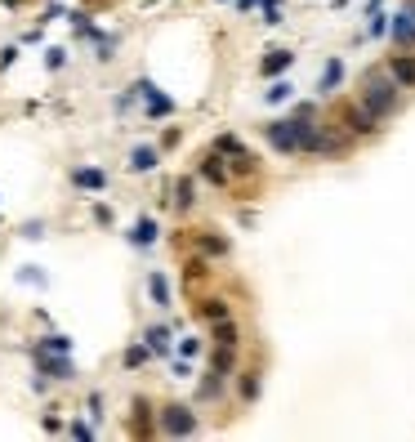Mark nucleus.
Segmentation results:
<instances>
[{
	"instance_id": "12",
	"label": "nucleus",
	"mask_w": 415,
	"mask_h": 442,
	"mask_svg": "<svg viewBox=\"0 0 415 442\" xmlns=\"http://www.w3.org/2000/svg\"><path fill=\"white\" fill-rule=\"evenodd\" d=\"M290 63H295V54H290V50H268V59L259 63V72H263V77H277V72H286Z\"/></svg>"
},
{
	"instance_id": "4",
	"label": "nucleus",
	"mask_w": 415,
	"mask_h": 442,
	"mask_svg": "<svg viewBox=\"0 0 415 442\" xmlns=\"http://www.w3.org/2000/svg\"><path fill=\"white\" fill-rule=\"evenodd\" d=\"M344 130L348 134H375V130H380V117H375L366 103H357V108H344Z\"/></svg>"
},
{
	"instance_id": "1",
	"label": "nucleus",
	"mask_w": 415,
	"mask_h": 442,
	"mask_svg": "<svg viewBox=\"0 0 415 442\" xmlns=\"http://www.w3.org/2000/svg\"><path fill=\"white\" fill-rule=\"evenodd\" d=\"M398 81H393V72H366L362 77V103L375 112L380 121H389L393 112H398Z\"/></svg>"
},
{
	"instance_id": "7",
	"label": "nucleus",
	"mask_w": 415,
	"mask_h": 442,
	"mask_svg": "<svg viewBox=\"0 0 415 442\" xmlns=\"http://www.w3.org/2000/svg\"><path fill=\"white\" fill-rule=\"evenodd\" d=\"M201 179H210L214 188L228 183V165H223V152H219V148H210V152L201 157Z\"/></svg>"
},
{
	"instance_id": "31",
	"label": "nucleus",
	"mask_w": 415,
	"mask_h": 442,
	"mask_svg": "<svg viewBox=\"0 0 415 442\" xmlns=\"http://www.w3.org/2000/svg\"><path fill=\"white\" fill-rule=\"evenodd\" d=\"M90 416H94V420L103 416V398H99V393H90Z\"/></svg>"
},
{
	"instance_id": "15",
	"label": "nucleus",
	"mask_w": 415,
	"mask_h": 442,
	"mask_svg": "<svg viewBox=\"0 0 415 442\" xmlns=\"http://www.w3.org/2000/svg\"><path fill=\"white\" fill-rule=\"evenodd\" d=\"M152 165H156V148L152 143H139L134 152H130V170H134V174L139 170H152Z\"/></svg>"
},
{
	"instance_id": "17",
	"label": "nucleus",
	"mask_w": 415,
	"mask_h": 442,
	"mask_svg": "<svg viewBox=\"0 0 415 442\" xmlns=\"http://www.w3.org/2000/svg\"><path fill=\"white\" fill-rule=\"evenodd\" d=\"M170 201H174L179 210H188V205H192V179H174V183H170Z\"/></svg>"
},
{
	"instance_id": "14",
	"label": "nucleus",
	"mask_w": 415,
	"mask_h": 442,
	"mask_svg": "<svg viewBox=\"0 0 415 442\" xmlns=\"http://www.w3.org/2000/svg\"><path fill=\"white\" fill-rule=\"evenodd\" d=\"M339 81H344V63H339V59H331V63L322 68V81H317V90H322V94H331V90H339Z\"/></svg>"
},
{
	"instance_id": "8",
	"label": "nucleus",
	"mask_w": 415,
	"mask_h": 442,
	"mask_svg": "<svg viewBox=\"0 0 415 442\" xmlns=\"http://www.w3.org/2000/svg\"><path fill=\"white\" fill-rule=\"evenodd\" d=\"M389 72L402 90H415V54H393L389 59Z\"/></svg>"
},
{
	"instance_id": "11",
	"label": "nucleus",
	"mask_w": 415,
	"mask_h": 442,
	"mask_svg": "<svg viewBox=\"0 0 415 442\" xmlns=\"http://www.w3.org/2000/svg\"><path fill=\"white\" fill-rule=\"evenodd\" d=\"M72 183L85 188V192H103V188H108V174H103V170H90V165H85V170H72Z\"/></svg>"
},
{
	"instance_id": "22",
	"label": "nucleus",
	"mask_w": 415,
	"mask_h": 442,
	"mask_svg": "<svg viewBox=\"0 0 415 442\" xmlns=\"http://www.w3.org/2000/svg\"><path fill=\"white\" fill-rule=\"evenodd\" d=\"M201 317H205V322H223V317H228V304H223V299H205V304H201Z\"/></svg>"
},
{
	"instance_id": "28",
	"label": "nucleus",
	"mask_w": 415,
	"mask_h": 442,
	"mask_svg": "<svg viewBox=\"0 0 415 442\" xmlns=\"http://www.w3.org/2000/svg\"><path fill=\"white\" fill-rule=\"evenodd\" d=\"M263 99H268V103H286V99H290V81H277V86L263 94Z\"/></svg>"
},
{
	"instance_id": "19",
	"label": "nucleus",
	"mask_w": 415,
	"mask_h": 442,
	"mask_svg": "<svg viewBox=\"0 0 415 442\" xmlns=\"http://www.w3.org/2000/svg\"><path fill=\"white\" fill-rule=\"evenodd\" d=\"M214 344H232L237 349L241 344V331L232 326V317H223V322H214Z\"/></svg>"
},
{
	"instance_id": "16",
	"label": "nucleus",
	"mask_w": 415,
	"mask_h": 442,
	"mask_svg": "<svg viewBox=\"0 0 415 442\" xmlns=\"http://www.w3.org/2000/svg\"><path fill=\"white\" fill-rule=\"evenodd\" d=\"M130 241H134V246H152V241H156V219H152V214H143V219L134 223Z\"/></svg>"
},
{
	"instance_id": "5",
	"label": "nucleus",
	"mask_w": 415,
	"mask_h": 442,
	"mask_svg": "<svg viewBox=\"0 0 415 442\" xmlns=\"http://www.w3.org/2000/svg\"><path fill=\"white\" fill-rule=\"evenodd\" d=\"M389 36H393V45H402V50H411V45H415V0L402 5V14L393 18Z\"/></svg>"
},
{
	"instance_id": "9",
	"label": "nucleus",
	"mask_w": 415,
	"mask_h": 442,
	"mask_svg": "<svg viewBox=\"0 0 415 442\" xmlns=\"http://www.w3.org/2000/svg\"><path fill=\"white\" fill-rule=\"evenodd\" d=\"M36 366H41L45 375H54V380H72V362L63 353H41L36 349Z\"/></svg>"
},
{
	"instance_id": "13",
	"label": "nucleus",
	"mask_w": 415,
	"mask_h": 442,
	"mask_svg": "<svg viewBox=\"0 0 415 442\" xmlns=\"http://www.w3.org/2000/svg\"><path fill=\"white\" fill-rule=\"evenodd\" d=\"M148 290H152V304H156V308H170V304H174V299H170L165 272H152V277H148Z\"/></svg>"
},
{
	"instance_id": "25",
	"label": "nucleus",
	"mask_w": 415,
	"mask_h": 442,
	"mask_svg": "<svg viewBox=\"0 0 415 442\" xmlns=\"http://www.w3.org/2000/svg\"><path fill=\"white\" fill-rule=\"evenodd\" d=\"M232 362H237V349H232V344H219V353H214V366L228 375V371H232Z\"/></svg>"
},
{
	"instance_id": "23",
	"label": "nucleus",
	"mask_w": 415,
	"mask_h": 442,
	"mask_svg": "<svg viewBox=\"0 0 415 442\" xmlns=\"http://www.w3.org/2000/svg\"><path fill=\"white\" fill-rule=\"evenodd\" d=\"M36 349H41V353H72V340H68V335H45Z\"/></svg>"
},
{
	"instance_id": "2",
	"label": "nucleus",
	"mask_w": 415,
	"mask_h": 442,
	"mask_svg": "<svg viewBox=\"0 0 415 442\" xmlns=\"http://www.w3.org/2000/svg\"><path fill=\"white\" fill-rule=\"evenodd\" d=\"M263 139L272 143V152L295 157L299 152V125H295V117H290V121H268V125H263Z\"/></svg>"
},
{
	"instance_id": "30",
	"label": "nucleus",
	"mask_w": 415,
	"mask_h": 442,
	"mask_svg": "<svg viewBox=\"0 0 415 442\" xmlns=\"http://www.w3.org/2000/svg\"><path fill=\"white\" fill-rule=\"evenodd\" d=\"M179 353H183V357H196V353H201V340H183V344H179Z\"/></svg>"
},
{
	"instance_id": "6",
	"label": "nucleus",
	"mask_w": 415,
	"mask_h": 442,
	"mask_svg": "<svg viewBox=\"0 0 415 442\" xmlns=\"http://www.w3.org/2000/svg\"><path fill=\"white\" fill-rule=\"evenodd\" d=\"M214 148L232 157V170H241V174H250V170H254V157H250V152H246V148H241L232 134H219V139H214Z\"/></svg>"
},
{
	"instance_id": "29",
	"label": "nucleus",
	"mask_w": 415,
	"mask_h": 442,
	"mask_svg": "<svg viewBox=\"0 0 415 442\" xmlns=\"http://www.w3.org/2000/svg\"><path fill=\"white\" fill-rule=\"evenodd\" d=\"M63 63H68V54H63V50H50V54H45V68H50V72H59Z\"/></svg>"
},
{
	"instance_id": "10",
	"label": "nucleus",
	"mask_w": 415,
	"mask_h": 442,
	"mask_svg": "<svg viewBox=\"0 0 415 442\" xmlns=\"http://www.w3.org/2000/svg\"><path fill=\"white\" fill-rule=\"evenodd\" d=\"M134 86H139V94L148 99V117H170V108H174V103H170L165 94H156L152 86H148V81H134Z\"/></svg>"
},
{
	"instance_id": "3",
	"label": "nucleus",
	"mask_w": 415,
	"mask_h": 442,
	"mask_svg": "<svg viewBox=\"0 0 415 442\" xmlns=\"http://www.w3.org/2000/svg\"><path fill=\"white\" fill-rule=\"evenodd\" d=\"M161 429L165 434H174V438H188V434H196V416L188 407H161Z\"/></svg>"
},
{
	"instance_id": "32",
	"label": "nucleus",
	"mask_w": 415,
	"mask_h": 442,
	"mask_svg": "<svg viewBox=\"0 0 415 442\" xmlns=\"http://www.w3.org/2000/svg\"><path fill=\"white\" fill-rule=\"evenodd\" d=\"M250 5H259V0H237V9H250Z\"/></svg>"
},
{
	"instance_id": "18",
	"label": "nucleus",
	"mask_w": 415,
	"mask_h": 442,
	"mask_svg": "<svg viewBox=\"0 0 415 442\" xmlns=\"http://www.w3.org/2000/svg\"><path fill=\"white\" fill-rule=\"evenodd\" d=\"M143 340H148V349H152V353H170V331H165V326H148V331H143Z\"/></svg>"
},
{
	"instance_id": "20",
	"label": "nucleus",
	"mask_w": 415,
	"mask_h": 442,
	"mask_svg": "<svg viewBox=\"0 0 415 442\" xmlns=\"http://www.w3.org/2000/svg\"><path fill=\"white\" fill-rule=\"evenodd\" d=\"M148 353H152L148 344H130V349H125V357H121V362H125V371H139V366L148 362Z\"/></svg>"
},
{
	"instance_id": "26",
	"label": "nucleus",
	"mask_w": 415,
	"mask_h": 442,
	"mask_svg": "<svg viewBox=\"0 0 415 442\" xmlns=\"http://www.w3.org/2000/svg\"><path fill=\"white\" fill-rule=\"evenodd\" d=\"M259 5H263V23L277 27L281 23V0H259Z\"/></svg>"
},
{
	"instance_id": "24",
	"label": "nucleus",
	"mask_w": 415,
	"mask_h": 442,
	"mask_svg": "<svg viewBox=\"0 0 415 442\" xmlns=\"http://www.w3.org/2000/svg\"><path fill=\"white\" fill-rule=\"evenodd\" d=\"M196 241H201V250H205V255H228V241H223V237H214V232H201Z\"/></svg>"
},
{
	"instance_id": "33",
	"label": "nucleus",
	"mask_w": 415,
	"mask_h": 442,
	"mask_svg": "<svg viewBox=\"0 0 415 442\" xmlns=\"http://www.w3.org/2000/svg\"><path fill=\"white\" fill-rule=\"evenodd\" d=\"M5 5H23V0H5Z\"/></svg>"
},
{
	"instance_id": "21",
	"label": "nucleus",
	"mask_w": 415,
	"mask_h": 442,
	"mask_svg": "<svg viewBox=\"0 0 415 442\" xmlns=\"http://www.w3.org/2000/svg\"><path fill=\"white\" fill-rule=\"evenodd\" d=\"M134 434H152V407L134 402Z\"/></svg>"
},
{
	"instance_id": "27",
	"label": "nucleus",
	"mask_w": 415,
	"mask_h": 442,
	"mask_svg": "<svg viewBox=\"0 0 415 442\" xmlns=\"http://www.w3.org/2000/svg\"><path fill=\"white\" fill-rule=\"evenodd\" d=\"M241 398H259V375H254V371H246V375H241Z\"/></svg>"
}]
</instances>
